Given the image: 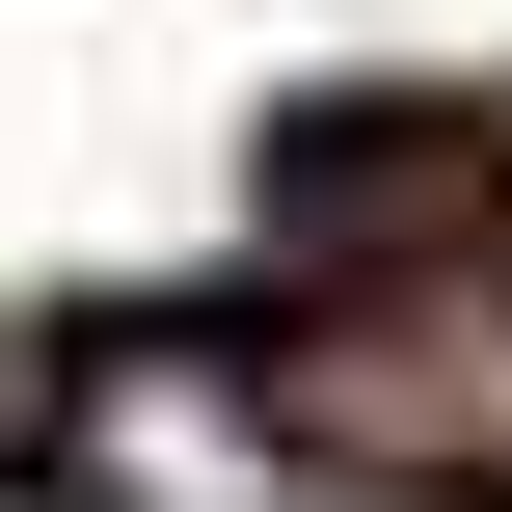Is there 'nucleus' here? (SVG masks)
<instances>
[{
	"label": "nucleus",
	"mask_w": 512,
	"mask_h": 512,
	"mask_svg": "<svg viewBox=\"0 0 512 512\" xmlns=\"http://www.w3.org/2000/svg\"><path fill=\"white\" fill-rule=\"evenodd\" d=\"M54 486H108V512H405L297 405V351H216V324H108L81 405H54Z\"/></svg>",
	"instance_id": "nucleus-1"
},
{
	"label": "nucleus",
	"mask_w": 512,
	"mask_h": 512,
	"mask_svg": "<svg viewBox=\"0 0 512 512\" xmlns=\"http://www.w3.org/2000/svg\"><path fill=\"white\" fill-rule=\"evenodd\" d=\"M0 512H108V486H0Z\"/></svg>",
	"instance_id": "nucleus-2"
}]
</instances>
